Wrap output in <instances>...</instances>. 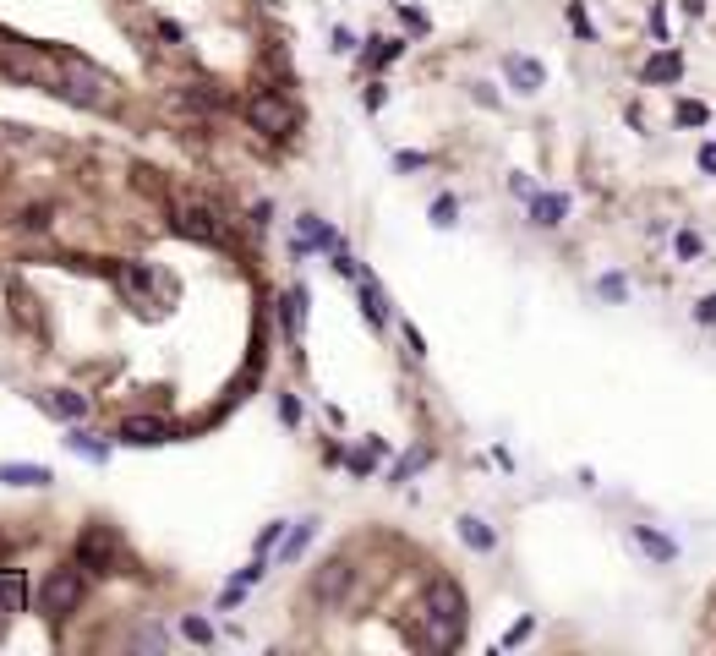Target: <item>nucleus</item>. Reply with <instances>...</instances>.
I'll return each mask as SVG.
<instances>
[{
	"instance_id": "obj_15",
	"label": "nucleus",
	"mask_w": 716,
	"mask_h": 656,
	"mask_svg": "<svg viewBox=\"0 0 716 656\" xmlns=\"http://www.w3.org/2000/svg\"><path fill=\"white\" fill-rule=\"evenodd\" d=\"M301 318H306V285H290L279 295V323H285V339L296 345L301 339Z\"/></svg>"
},
{
	"instance_id": "obj_24",
	"label": "nucleus",
	"mask_w": 716,
	"mask_h": 656,
	"mask_svg": "<svg viewBox=\"0 0 716 656\" xmlns=\"http://www.w3.org/2000/svg\"><path fill=\"white\" fill-rule=\"evenodd\" d=\"M181 635H187L192 645H213V624L203 619V612H187V619H181Z\"/></svg>"
},
{
	"instance_id": "obj_11",
	"label": "nucleus",
	"mask_w": 716,
	"mask_h": 656,
	"mask_svg": "<svg viewBox=\"0 0 716 656\" xmlns=\"http://www.w3.org/2000/svg\"><path fill=\"white\" fill-rule=\"evenodd\" d=\"M569 213V197L563 192H530V225L536 230H558Z\"/></svg>"
},
{
	"instance_id": "obj_2",
	"label": "nucleus",
	"mask_w": 716,
	"mask_h": 656,
	"mask_svg": "<svg viewBox=\"0 0 716 656\" xmlns=\"http://www.w3.org/2000/svg\"><path fill=\"white\" fill-rule=\"evenodd\" d=\"M55 61H61V99H71L82 110H110L115 104V82L94 61H82L71 50H55Z\"/></svg>"
},
{
	"instance_id": "obj_27",
	"label": "nucleus",
	"mask_w": 716,
	"mask_h": 656,
	"mask_svg": "<svg viewBox=\"0 0 716 656\" xmlns=\"http://www.w3.org/2000/svg\"><path fill=\"white\" fill-rule=\"evenodd\" d=\"M596 290H602V301H629V279H623V274H602Z\"/></svg>"
},
{
	"instance_id": "obj_26",
	"label": "nucleus",
	"mask_w": 716,
	"mask_h": 656,
	"mask_svg": "<svg viewBox=\"0 0 716 656\" xmlns=\"http://www.w3.org/2000/svg\"><path fill=\"white\" fill-rule=\"evenodd\" d=\"M454 219H460V197H449V192H443V197L432 203V225H437V230H449Z\"/></svg>"
},
{
	"instance_id": "obj_39",
	"label": "nucleus",
	"mask_w": 716,
	"mask_h": 656,
	"mask_svg": "<svg viewBox=\"0 0 716 656\" xmlns=\"http://www.w3.org/2000/svg\"><path fill=\"white\" fill-rule=\"evenodd\" d=\"M399 17H405V28H416V33H427V17H421V12H411V6H405V12H399Z\"/></svg>"
},
{
	"instance_id": "obj_13",
	"label": "nucleus",
	"mask_w": 716,
	"mask_h": 656,
	"mask_svg": "<svg viewBox=\"0 0 716 656\" xmlns=\"http://www.w3.org/2000/svg\"><path fill=\"white\" fill-rule=\"evenodd\" d=\"M0 481L6 487H50L55 470L50 465H22V460H0Z\"/></svg>"
},
{
	"instance_id": "obj_14",
	"label": "nucleus",
	"mask_w": 716,
	"mask_h": 656,
	"mask_svg": "<svg viewBox=\"0 0 716 656\" xmlns=\"http://www.w3.org/2000/svg\"><path fill=\"white\" fill-rule=\"evenodd\" d=\"M66 449H71V454H82L87 465H104V460H110V444H104L99 432H87L82 421H71V437H66Z\"/></svg>"
},
{
	"instance_id": "obj_33",
	"label": "nucleus",
	"mask_w": 716,
	"mask_h": 656,
	"mask_svg": "<svg viewBox=\"0 0 716 656\" xmlns=\"http://www.w3.org/2000/svg\"><path fill=\"white\" fill-rule=\"evenodd\" d=\"M679 120H684V126H705L711 115H705V104H679Z\"/></svg>"
},
{
	"instance_id": "obj_17",
	"label": "nucleus",
	"mask_w": 716,
	"mask_h": 656,
	"mask_svg": "<svg viewBox=\"0 0 716 656\" xmlns=\"http://www.w3.org/2000/svg\"><path fill=\"white\" fill-rule=\"evenodd\" d=\"M460 542L470 552H492V547H498V531H492L487 519H476V514H460Z\"/></svg>"
},
{
	"instance_id": "obj_20",
	"label": "nucleus",
	"mask_w": 716,
	"mask_h": 656,
	"mask_svg": "<svg viewBox=\"0 0 716 656\" xmlns=\"http://www.w3.org/2000/svg\"><path fill=\"white\" fill-rule=\"evenodd\" d=\"M28 607V580L17 569H0V612H22Z\"/></svg>"
},
{
	"instance_id": "obj_5",
	"label": "nucleus",
	"mask_w": 716,
	"mask_h": 656,
	"mask_svg": "<svg viewBox=\"0 0 716 656\" xmlns=\"http://www.w3.org/2000/svg\"><path fill=\"white\" fill-rule=\"evenodd\" d=\"M77 563L87 569V575H121L126 569V547L115 536V525L94 519V525H82V536H77Z\"/></svg>"
},
{
	"instance_id": "obj_12",
	"label": "nucleus",
	"mask_w": 716,
	"mask_h": 656,
	"mask_svg": "<svg viewBox=\"0 0 716 656\" xmlns=\"http://www.w3.org/2000/svg\"><path fill=\"white\" fill-rule=\"evenodd\" d=\"M38 405L61 421H87V394H77V388H50V394H38Z\"/></svg>"
},
{
	"instance_id": "obj_40",
	"label": "nucleus",
	"mask_w": 716,
	"mask_h": 656,
	"mask_svg": "<svg viewBox=\"0 0 716 656\" xmlns=\"http://www.w3.org/2000/svg\"><path fill=\"white\" fill-rule=\"evenodd\" d=\"M700 170H705V175H716V148H711V143L700 148Z\"/></svg>"
},
{
	"instance_id": "obj_21",
	"label": "nucleus",
	"mask_w": 716,
	"mask_h": 656,
	"mask_svg": "<svg viewBox=\"0 0 716 656\" xmlns=\"http://www.w3.org/2000/svg\"><path fill=\"white\" fill-rule=\"evenodd\" d=\"M318 536V519H301V525H290L285 531V542H279V563H296L301 552H306V542Z\"/></svg>"
},
{
	"instance_id": "obj_6",
	"label": "nucleus",
	"mask_w": 716,
	"mask_h": 656,
	"mask_svg": "<svg viewBox=\"0 0 716 656\" xmlns=\"http://www.w3.org/2000/svg\"><path fill=\"white\" fill-rule=\"evenodd\" d=\"M350 591H355V563H350L345 552H334V558H323L318 569H312V585H306V596L318 602L323 612L345 607V602H350Z\"/></svg>"
},
{
	"instance_id": "obj_38",
	"label": "nucleus",
	"mask_w": 716,
	"mask_h": 656,
	"mask_svg": "<svg viewBox=\"0 0 716 656\" xmlns=\"http://www.w3.org/2000/svg\"><path fill=\"white\" fill-rule=\"evenodd\" d=\"M405 345H411V356H427V345H421V334H416L411 323H405Z\"/></svg>"
},
{
	"instance_id": "obj_9",
	"label": "nucleus",
	"mask_w": 716,
	"mask_h": 656,
	"mask_svg": "<svg viewBox=\"0 0 716 656\" xmlns=\"http://www.w3.org/2000/svg\"><path fill=\"white\" fill-rule=\"evenodd\" d=\"M334 246H339V236H334V225H323L318 213H301V219H296V241H290V252H296V257L334 252Z\"/></svg>"
},
{
	"instance_id": "obj_25",
	"label": "nucleus",
	"mask_w": 716,
	"mask_h": 656,
	"mask_svg": "<svg viewBox=\"0 0 716 656\" xmlns=\"http://www.w3.org/2000/svg\"><path fill=\"white\" fill-rule=\"evenodd\" d=\"M427 460H432V454H427V449H411V454H405V460H399V465H394V470H388V481H394V487H399V481H411V476H416V470H421V465H427Z\"/></svg>"
},
{
	"instance_id": "obj_19",
	"label": "nucleus",
	"mask_w": 716,
	"mask_h": 656,
	"mask_svg": "<svg viewBox=\"0 0 716 656\" xmlns=\"http://www.w3.org/2000/svg\"><path fill=\"white\" fill-rule=\"evenodd\" d=\"M640 77H645V82H679V77H684V61H679L673 50H656V55L640 66Z\"/></svg>"
},
{
	"instance_id": "obj_3",
	"label": "nucleus",
	"mask_w": 716,
	"mask_h": 656,
	"mask_svg": "<svg viewBox=\"0 0 716 656\" xmlns=\"http://www.w3.org/2000/svg\"><path fill=\"white\" fill-rule=\"evenodd\" d=\"M82 602H87V575H82V563H61V569H50V575L38 580V612H44L55 629H61L66 619H77Z\"/></svg>"
},
{
	"instance_id": "obj_30",
	"label": "nucleus",
	"mask_w": 716,
	"mask_h": 656,
	"mask_svg": "<svg viewBox=\"0 0 716 656\" xmlns=\"http://www.w3.org/2000/svg\"><path fill=\"white\" fill-rule=\"evenodd\" d=\"M262 575H268V558H262V552H257V558H252L246 569H236V580H241V585H257Z\"/></svg>"
},
{
	"instance_id": "obj_23",
	"label": "nucleus",
	"mask_w": 716,
	"mask_h": 656,
	"mask_svg": "<svg viewBox=\"0 0 716 656\" xmlns=\"http://www.w3.org/2000/svg\"><path fill=\"white\" fill-rule=\"evenodd\" d=\"M399 50H405L399 38H372V50H367V66H372V71H383L388 61H399Z\"/></svg>"
},
{
	"instance_id": "obj_34",
	"label": "nucleus",
	"mask_w": 716,
	"mask_h": 656,
	"mask_svg": "<svg viewBox=\"0 0 716 656\" xmlns=\"http://www.w3.org/2000/svg\"><path fill=\"white\" fill-rule=\"evenodd\" d=\"M159 38H164V44H181V38H187V28H181V22H170V17H159Z\"/></svg>"
},
{
	"instance_id": "obj_28",
	"label": "nucleus",
	"mask_w": 716,
	"mask_h": 656,
	"mask_svg": "<svg viewBox=\"0 0 716 656\" xmlns=\"http://www.w3.org/2000/svg\"><path fill=\"white\" fill-rule=\"evenodd\" d=\"M50 203H38V208H22V230H50Z\"/></svg>"
},
{
	"instance_id": "obj_35",
	"label": "nucleus",
	"mask_w": 716,
	"mask_h": 656,
	"mask_svg": "<svg viewBox=\"0 0 716 656\" xmlns=\"http://www.w3.org/2000/svg\"><path fill=\"white\" fill-rule=\"evenodd\" d=\"M695 323H716V295H700V306H695Z\"/></svg>"
},
{
	"instance_id": "obj_32",
	"label": "nucleus",
	"mask_w": 716,
	"mask_h": 656,
	"mask_svg": "<svg viewBox=\"0 0 716 656\" xmlns=\"http://www.w3.org/2000/svg\"><path fill=\"white\" fill-rule=\"evenodd\" d=\"M569 28H574L579 38H596V28H591V17H586V6H569Z\"/></svg>"
},
{
	"instance_id": "obj_18",
	"label": "nucleus",
	"mask_w": 716,
	"mask_h": 656,
	"mask_svg": "<svg viewBox=\"0 0 716 656\" xmlns=\"http://www.w3.org/2000/svg\"><path fill=\"white\" fill-rule=\"evenodd\" d=\"M629 536H635V542H640L656 563H673V558H679V542H673V536H662V531H651V525H629Z\"/></svg>"
},
{
	"instance_id": "obj_10",
	"label": "nucleus",
	"mask_w": 716,
	"mask_h": 656,
	"mask_svg": "<svg viewBox=\"0 0 716 656\" xmlns=\"http://www.w3.org/2000/svg\"><path fill=\"white\" fill-rule=\"evenodd\" d=\"M504 77H509L514 94H536V87L547 82V66L530 61V55H509V61H504Z\"/></svg>"
},
{
	"instance_id": "obj_8",
	"label": "nucleus",
	"mask_w": 716,
	"mask_h": 656,
	"mask_svg": "<svg viewBox=\"0 0 716 656\" xmlns=\"http://www.w3.org/2000/svg\"><path fill=\"white\" fill-rule=\"evenodd\" d=\"M170 437H181V427L164 416H121V427H115V444H131V449H159Z\"/></svg>"
},
{
	"instance_id": "obj_1",
	"label": "nucleus",
	"mask_w": 716,
	"mask_h": 656,
	"mask_svg": "<svg viewBox=\"0 0 716 656\" xmlns=\"http://www.w3.org/2000/svg\"><path fill=\"white\" fill-rule=\"evenodd\" d=\"M421 619H427V645L432 651H454L465 640V624H470L465 591L454 580H432L427 585V602H421Z\"/></svg>"
},
{
	"instance_id": "obj_4",
	"label": "nucleus",
	"mask_w": 716,
	"mask_h": 656,
	"mask_svg": "<svg viewBox=\"0 0 716 656\" xmlns=\"http://www.w3.org/2000/svg\"><path fill=\"white\" fill-rule=\"evenodd\" d=\"M164 213H170V230L187 236V241H203V246H225L230 241V225L213 203H197V197H164Z\"/></svg>"
},
{
	"instance_id": "obj_22",
	"label": "nucleus",
	"mask_w": 716,
	"mask_h": 656,
	"mask_svg": "<svg viewBox=\"0 0 716 656\" xmlns=\"http://www.w3.org/2000/svg\"><path fill=\"white\" fill-rule=\"evenodd\" d=\"M181 99H187V104H197V110H225V104H230L213 82H187V87H181Z\"/></svg>"
},
{
	"instance_id": "obj_7",
	"label": "nucleus",
	"mask_w": 716,
	"mask_h": 656,
	"mask_svg": "<svg viewBox=\"0 0 716 656\" xmlns=\"http://www.w3.org/2000/svg\"><path fill=\"white\" fill-rule=\"evenodd\" d=\"M246 126L279 143V137H290V131H296V110H290V99H285V94L262 87V94H252V99H246Z\"/></svg>"
},
{
	"instance_id": "obj_29",
	"label": "nucleus",
	"mask_w": 716,
	"mask_h": 656,
	"mask_svg": "<svg viewBox=\"0 0 716 656\" xmlns=\"http://www.w3.org/2000/svg\"><path fill=\"white\" fill-rule=\"evenodd\" d=\"M285 531H290L285 519H274V525H262V536H257V552L268 558V547H279V542H285Z\"/></svg>"
},
{
	"instance_id": "obj_37",
	"label": "nucleus",
	"mask_w": 716,
	"mask_h": 656,
	"mask_svg": "<svg viewBox=\"0 0 716 656\" xmlns=\"http://www.w3.org/2000/svg\"><path fill=\"white\" fill-rule=\"evenodd\" d=\"M679 257H700V236L684 230V236H679Z\"/></svg>"
},
{
	"instance_id": "obj_36",
	"label": "nucleus",
	"mask_w": 716,
	"mask_h": 656,
	"mask_svg": "<svg viewBox=\"0 0 716 656\" xmlns=\"http://www.w3.org/2000/svg\"><path fill=\"white\" fill-rule=\"evenodd\" d=\"M421 164H432L427 154H394V170H421Z\"/></svg>"
},
{
	"instance_id": "obj_16",
	"label": "nucleus",
	"mask_w": 716,
	"mask_h": 656,
	"mask_svg": "<svg viewBox=\"0 0 716 656\" xmlns=\"http://www.w3.org/2000/svg\"><path fill=\"white\" fill-rule=\"evenodd\" d=\"M355 290H362V312H367V323L383 328V323H388V295H383V285H378L372 274H362V279H355Z\"/></svg>"
},
{
	"instance_id": "obj_31",
	"label": "nucleus",
	"mask_w": 716,
	"mask_h": 656,
	"mask_svg": "<svg viewBox=\"0 0 716 656\" xmlns=\"http://www.w3.org/2000/svg\"><path fill=\"white\" fill-rule=\"evenodd\" d=\"M279 421L285 427H301V400H296V394H279Z\"/></svg>"
}]
</instances>
